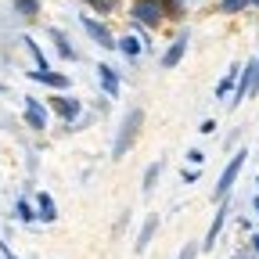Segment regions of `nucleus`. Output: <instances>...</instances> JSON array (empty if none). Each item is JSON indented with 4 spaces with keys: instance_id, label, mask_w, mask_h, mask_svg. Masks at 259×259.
Returning a JSON list of instances; mask_svg holds the SVG:
<instances>
[{
    "instance_id": "nucleus-29",
    "label": "nucleus",
    "mask_w": 259,
    "mask_h": 259,
    "mask_svg": "<svg viewBox=\"0 0 259 259\" xmlns=\"http://www.w3.org/2000/svg\"><path fill=\"white\" fill-rule=\"evenodd\" d=\"M252 248H255V255H259V234H252Z\"/></svg>"
},
{
    "instance_id": "nucleus-1",
    "label": "nucleus",
    "mask_w": 259,
    "mask_h": 259,
    "mask_svg": "<svg viewBox=\"0 0 259 259\" xmlns=\"http://www.w3.org/2000/svg\"><path fill=\"white\" fill-rule=\"evenodd\" d=\"M141 126H144V112H141V108L126 112V119H122V126H119V137H115V144H112V158H126V151L134 148V141H137V134H141Z\"/></svg>"
},
{
    "instance_id": "nucleus-27",
    "label": "nucleus",
    "mask_w": 259,
    "mask_h": 259,
    "mask_svg": "<svg viewBox=\"0 0 259 259\" xmlns=\"http://www.w3.org/2000/svg\"><path fill=\"white\" fill-rule=\"evenodd\" d=\"M234 259H255V248H252V252H238Z\"/></svg>"
},
{
    "instance_id": "nucleus-8",
    "label": "nucleus",
    "mask_w": 259,
    "mask_h": 259,
    "mask_svg": "<svg viewBox=\"0 0 259 259\" xmlns=\"http://www.w3.org/2000/svg\"><path fill=\"white\" fill-rule=\"evenodd\" d=\"M29 79H36V83H44V87H51V90H69V87H72V79H69V76L51 72V69H32V72H29Z\"/></svg>"
},
{
    "instance_id": "nucleus-28",
    "label": "nucleus",
    "mask_w": 259,
    "mask_h": 259,
    "mask_svg": "<svg viewBox=\"0 0 259 259\" xmlns=\"http://www.w3.org/2000/svg\"><path fill=\"white\" fill-rule=\"evenodd\" d=\"M252 212L259 216V194H255V198H252Z\"/></svg>"
},
{
    "instance_id": "nucleus-10",
    "label": "nucleus",
    "mask_w": 259,
    "mask_h": 259,
    "mask_svg": "<svg viewBox=\"0 0 259 259\" xmlns=\"http://www.w3.org/2000/svg\"><path fill=\"white\" fill-rule=\"evenodd\" d=\"M227 216H231V205H227V198H223V202H220V209H216V216H212V223H209V234H205V248H212V245H216V238H220V231H223Z\"/></svg>"
},
{
    "instance_id": "nucleus-7",
    "label": "nucleus",
    "mask_w": 259,
    "mask_h": 259,
    "mask_svg": "<svg viewBox=\"0 0 259 259\" xmlns=\"http://www.w3.org/2000/svg\"><path fill=\"white\" fill-rule=\"evenodd\" d=\"M51 108H54L65 122H69V126H72V122L79 119V112H83V105L76 101V97H51Z\"/></svg>"
},
{
    "instance_id": "nucleus-6",
    "label": "nucleus",
    "mask_w": 259,
    "mask_h": 259,
    "mask_svg": "<svg viewBox=\"0 0 259 259\" xmlns=\"http://www.w3.org/2000/svg\"><path fill=\"white\" fill-rule=\"evenodd\" d=\"M187 44H191V32H187V29H180V36L169 44V51H166V54H162V69H177L180 58L187 54Z\"/></svg>"
},
{
    "instance_id": "nucleus-23",
    "label": "nucleus",
    "mask_w": 259,
    "mask_h": 259,
    "mask_svg": "<svg viewBox=\"0 0 259 259\" xmlns=\"http://www.w3.org/2000/svg\"><path fill=\"white\" fill-rule=\"evenodd\" d=\"M194 255H198V245H194V241H187V245L180 248V255H177V259H194Z\"/></svg>"
},
{
    "instance_id": "nucleus-20",
    "label": "nucleus",
    "mask_w": 259,
    "mask_h": 259,
    "mask_svg": "<svg viewBox=\"0 0 259 259\" xmlns=\"http://www.w3.org/2000/svg\"><path fill=\"white\" fill-rule=\"evenodd\" d=\"M87 8H94L97 15H101V18H108V15L119 8V0H87Z\"/></svg>"
},
{
    "instance_id": "nucleus-30",
    "label": "nucleus",
    "mask_w": 259,
    "mask_h": 259,
    "mask_svg": "<svg viewBox=\"0 0 259 259\" xmlns=\"http://www.w3.org/2000/svg\"><path fill=\"white\" fill-rule=\"evenodd\" d=\"M248 4H255V8H259V0H248Z\"/></svg>"
},
{
    "instance_id": "nucleus-26",
    "label": "nucleus",
    "mask_w": 259,
    "mask_h": 259,
    "mask_svg": "<svg viewBox=\"0 0 259 259\" xmlns=\"http://www.w3.org/2000/svg\"><path fill=\"white\" fill-rule=\"evenodd\" d=\"M0 252H4V259H18V255H15V252H11V248H8L4 241H0Z\"/></svg>"
},
{
    "instance_id": "nucleus-11",
    "label": "nucleus",
    "mask_w": 259,
    "mask_h": 259,
    "mask_svg": "<svg viewBox=\"0 0 259 259\" xmlns=\"http://www.w3.org/2000/svg\"><path fill=\"white\" fill-rule=\"evenodd\" d=\"M97 76H101V90L108 97H119V72L112 69V65H97Z\"/></svg>"
},
{
    "instance_id": "nucleus-14",
    "label": "nucleus",
    "mask_w": 259,
    "mask_h": 259,
    "mask_svg": "<svg viewBox=\"0 0 259 259\" xmlns=\"http://www.w3.org/2000/svg\"><path fill=\"white\" fill-rule=\"evenodd\" d=\"M115 51H122L126 58H141V54H144V40H141V36H122V40L115 44Z\"/></svg>"
},
{
    "instance_id": "nucleus-17",
    "label": "nucleus",
    "mask_w": 259,
    "mask_h": 259,
    "mask_svg": "<svg viewBox=\"0 0 259 259\" xmlns=\"http://www.w3.org/2000/svg\"><path fill=\"white\" fill-rule=\"evenodd\" d=\"M51 40L58 44V54H61V58H79V54H76V47L69 44V36H65L61 29H51Z\"/></svg>"
},
{
    "instance_id": "nucleus-25",
    "label": "nucleus",
    "mask_w": 259,
    "mask_h": 259,
    "mask_svg": "<svg viewBox=\"0 0 259 259\" xmlns=\"http://www.w3.org/2000/svg\"><path fill=\"white\" fill-rule=\"evenodd\" d=\"M194 180H198V166H194V169H184V184H194Z\"/></svg>"
},
{
    "instance_id": "nucleus-12",
    "label": "nucleus",
    "mask_w": 259,
    "mask_h": 259,
    "mask_svg": "<svg viewBox=\"0 0 259 259\" xmlns=\"http://www.w3.org/2000/svg\"><path fill=\"white\" fill-rule=\"evenodd\" d=\"M158 234V216H148L144 220V227H141V231H137V241H134V248L137 252H144L148 245H151V238Z\"/></svg>"
},
{
    "instance_id": "nucleus-18",
    "label": "nucleus",
    "mask_w": 259,
    "mask_h": 259,
    "mask_svg": "<svg viewBox=\"0 0 259 259\" xmlns=\"http://www.w3.org/2000/svg\"><path fill=\"white\" fill-rule=\"evenodd\" d=\"M166 4V22H180L187 15V0H162Z\"/></svg>"
},
{
    "instance_id": "nucleus-4",
    "label": "nucleus",
    "mask_w": 259,
    "mask_h": 259,
    "mask_svg": "<svg viewBox=\"0 0 259 259\" xmlns=\"http://www.w3.org/2000/svg\"><path fill=\"white\" fill-rule=\"evenodd\" d=\"M259 94V58H252L245 69H241V76H238V90H234V105L231 108H238L245 97H255Z\"/></svg>"
},
{
    "instance_id": "nucleus-13",
    "label": "nucleus",
    "mask_w": 259,
    "mask_h": 259,
    "mask_svg": "<svg viewBox=\"0 0 259 259\" xmlns=\"http://www.w3.org/2000/svg\"><path fill=\"white\" fill-rule=\"evenodd\" d=\"M238 76H241V65H231V72H227V76L216 83V97H220V101H223L231 90H238Z\"/></svg>"
},
{
    "instance_id": "nucleus-3",
    "label": "nucleus",
    "mask_w": 259,
    "mask_h": 259,
    "mask_svg": "<svg viewBox=\"0 0 259 259\" xmlns=\"http://www.w3.org/2000/svg\"><path fill=\"white\" fill-rule=\"evenodd\" d=\"M245 158H248V151L241 148V151H234V158H231V162H227V169H223V173H220V180H216V202L231 198V187H234V180L241 177Z\"/></svg>"
},
{
    "instance_id": "nucleus-31",
    "label": "nucleus",
    "mask_w": 259,
    "mask_h": 259,
    "mask_svg": "<svg viewBox=\"0 0 259 259\" xmlns=\"http://www.w3.org/2000/svg\"><path fill=\"white\" fill-rule=\"evenodd\" d=\"M187 4H191V0H187ZM194 4H198V0H194Z\"/></svg>"
},
{
    "instance_id": "nucleus-16",
    "label": "nucleus",
    "mask_w": 259,
    "mask_h": 259,
    "mask_svg": "<svg viewBox=\"0 0 259 259\" xmlns=\"http://www.w3.org/2000/svg\"><path fill=\"white\" fill-rule=\"evenodd\" d=\"M162 166H166L162 158L148 166V173H144V184H141V191H144V194H151V191H155V184H158V177H162Z\"/></svg>"
},
{
    "instance_id": "nucleus-5",
    "label": "nucleus",
    "mask_w": 259,
    "mask_h": 259,
    "mask_svg": "<svg viewBox=\"0 0 259 259\" xmlns=\"http://www.w3.org/2000/svg\"><path fill=\"white\" fill-rule=\"evenodd\" d=\"M79 25L87 29V36L97 44V47H108V51H115V36H112V32H108V25L101 22V18H79Z\"/></svg>"
},
{
    "instance_id": "nucleus-32",
    "label": "nucleus",
    "mask_w": 259,
    "mask_h": 259,
    "mask_svg": "<svg viewBox=\"0 0 259 259\" xmlns=\"http://www.w3.org/2000/svg\"><path fill=\"white\" fill-rule=\"evenodd\" d=\"M255 187H259V180H255Z\"/></svg>"
},
{
    "instance_id": "nucleus-15",
    "label": "nucleus",
    "mask_w": 259,
    "mask_h": 259,
    "mask_svg": "<svg viewBox=\"0 0 259 259\" xmlns=\"http://www.w3.org/2000/svg\"><path fill=\"white\" fill-rule=\"evenodd\" d=\"M36 202H40V212H36V216H40L44 223H54V220H58V205L51 202V194L40 191V198H36Z\"/></svg>"
},
{
    "instance_id": "nucleus-2",
    "label": "nucleus",
    "mask_w": 259,
    "mask_h": 259,
    "mask_svg": "<svg viewBox=\"0 0 259 259\" xmlns=\"http://www.w3.org/2000/svg\"><path fill=\"white\" fill-rule=\"evenodd\" d=\"M130 18L141 29H158L166 22V4H162V0H134V4H130Z\"/></svg>"
},
{
    "instance_id": "nucleus-19",
    "label": "nucleus",
    "mask_w": 259,
    "mask_h": 259,
    "mask_svg": "<svg viewBox=\"0 0 259 259\" xmlns=\"http://www.w3.org/2000/svg\"><path fill=\"white\" fill-rule=\"evenodd\" d=\"M15 11L22 18H40V0H15Z\"/></svg>"
},
{
    "instance_id": "nucleus-24",
    "label": "nucleus",
    "mask_w": 259,
    "mask_h": 259,
    "mask_svg": "<svg viewBox=\"0 0 259 259\" xmlns=\"http://www.w3.org/2000/svg\"><path fill=\"white\" fill-rule=\"evenodd\" d=\"M187 162H194V166H202V162H205V155H202V151H194V148H191V151H187Z\"/></svg>"
},
{
    "instance_id": "nucleus-9",
    "label": "nucleus",
    "mask_w": 259,
    "mask_h": 259,
    "mask_svg": "<svg viewBox=\"0 0 259 259\" xmlns=\"http://www.w3.org/2000/svg\"><path fill=\"white\" fill-rule=\"evenodd\" d=\"M25 122L32 130H47V108L36 101V97H25Z\"/></svg>"
},
{
    "instance_id": "nucleus-21",
    "label": "nucleus",
    "mask_w": 259,
    "mask_h": 259,
    "mask_svg": "<svg viewBox=\"0 0 259 259\" xmlns=\"http://www.w3.org/2000/svg\"><path fill=\"white\" fill-rule=\"evenodd\" d=\"M15 212H18V220H22V223H32V220H40L36 212H32V205H29L25 198H18V205H15Z\"/></svg>"
},
{
    "instance_id": "nucleus-22",
    "label": "nucleus",
    "mask_w": 259,
    "mask_h": 259,
    "mask_svg": "<svg viewBox=\"0 0 259 259\" xmlns=\"http://www.w3.org/2000/svg\"><path fill=\"white\" fill-rule=\"evenodd\" d=\"M248 8V0H220V11L223 15H238V11H245Z\"/></svg>"
}]
</instances>
